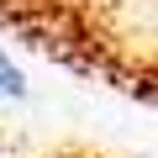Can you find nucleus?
Segmentation results:
<instances>
[{
    "label": "nucleus",
    "mask_w": 158,
    "mask_h": 158,
    "mask_svg": "<svg viewBox=\"0 0 158 158\" xmlns=\"http://www.w3.org/2000/svg\"><path fill=\"white\" fill-rule=\"evenodd\" d=\"M116 21L121 0H0V27L21 32L37 53L100 79L127 53Z\"/></svg>",
    "instance_id": "f257e3e1"
},
{
    "label": "nucleus",
    "mask_w": 158,
    "mask_h": 158,
    "mask_svg": "<svg viewBox=\"0 0 158 158\" xmlns=\"http://www.w3.org/2000/svg\"><path fill=\"white\" fill-rule=\"evenodd\" d=\"M106 85H116V90L132 95V100L158 106V42H142V48L121 53V58L106 69Z\"/></svg>",
    "instance_id": "f03ea898"
},
{
    "label": "nucleus",
    "mask_w": 158,
    "mask_h": 158,
    "mask_svg": "<svg viewBox=\"0 0 158 158\" xmlns=\"http://www.w3.org/2000/svg\"><path fill=\"white\" fill-rule=\"evenodd\" d=\"M21 95H27V79L16 74V63L6 53H0V100H21Z\"/></svg>",
    "instance_id": "7ed1b4c3"
},
{
    "label": "nucleus",
    "mask_w": 158,
    "mask_h": 158,
    "mask_svg": "<svg viewBox=\"0 0 158 158\" xmlns=\"http://www.w3.org/2000/svg\"><path fill=\"white\" fill-rule=\"evenodd\" d=\"M42 158H116V153H100V148H85V142H69V148H53Z\"/></svg>",
    "instance_id": "20e7f679"
}]
</instances>
